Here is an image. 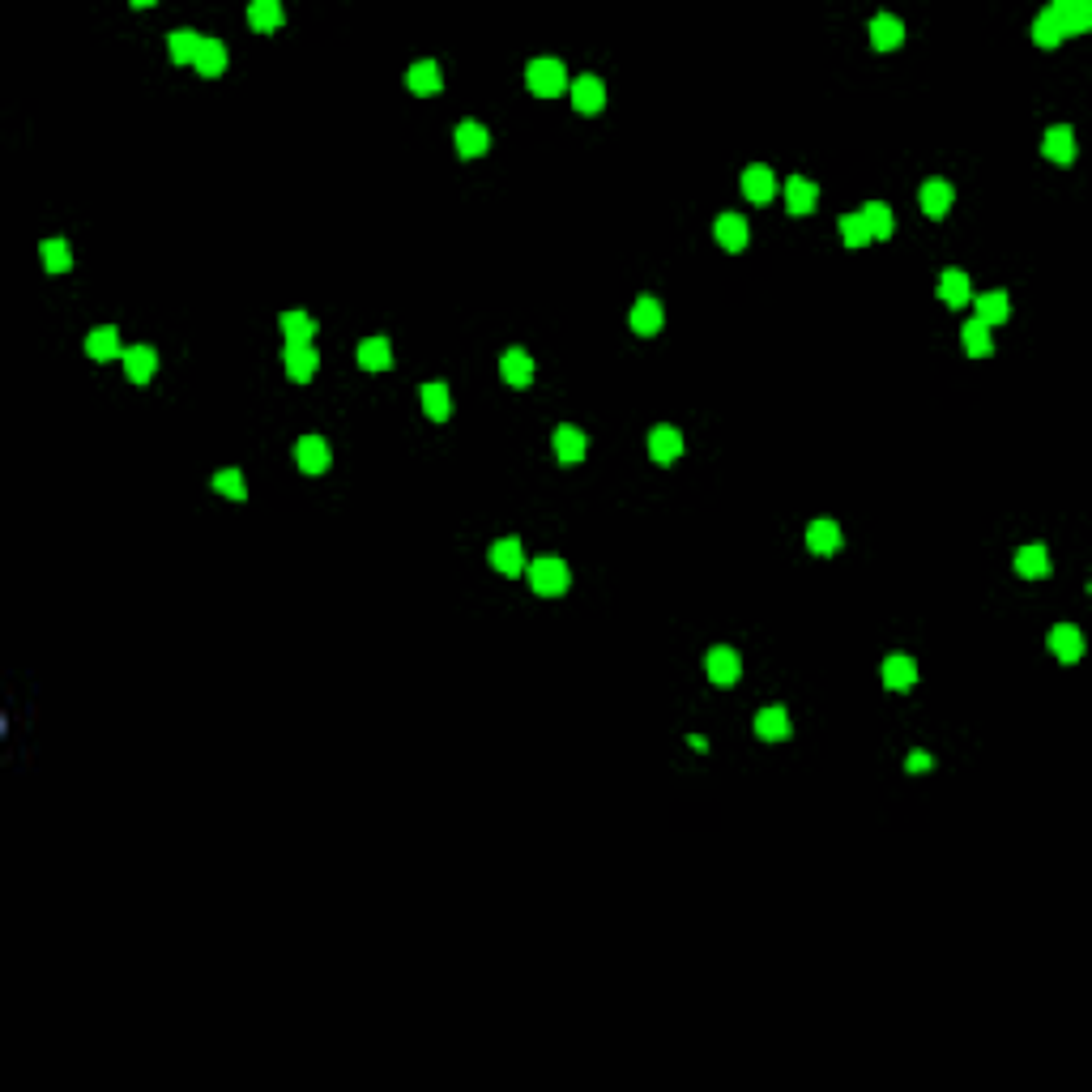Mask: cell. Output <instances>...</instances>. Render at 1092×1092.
<instances>
[{
	"mask_svg": "<svg viewBox=\"0 0 1092 1092\" xmlns=\"http://www.w3.org/2000/svg\"><path fill=\"white\" fill-rule=\"evenodd\" d=\"M525 576H530V589L538 597H559L568 594V585H572V572H568V563L563 559H534L530 568H525Z\"/></svg>",
	"mask_w": 1092,
	"mask_h": 1092,
	"instance_id": "6da1fadb",
	"label": "cell"
},
{
	"mask_svg": "<svg viewBox=\"0 0 1092 1092\" xmlns=\"http://www.w3.org/2000/svg\"><path fill=\"white\" fill-rule=\"evenodd\" d=\"M525 81H530V90L538 99H555V94H563V86H568V68H563V60H555V55H538V60H530V68H525Z\"/></svg>",
	"mask_w": 1092,
	"mask_h": 1092,
	"instance_id": "7a4b0ae2",
	"label": "cell"
},
{
	"mask_svg": "<svg viewBox=\"0 0 1092 1092\" xmlns=\"http://www.w3.org/2000/svg\"><path fill=\"white\" fill-rule=\"evenodd\" d=\"M282 367L295 385H308L312 375L320 372V354L312 342H287V354H282Z\"/></svg>",
	"mask_w": 1092,
	"mask_h": 1092,
	"instance_id": "3957f363",
	"label": "cell"
},
{
	"mask_svg": "<svg viewBox=\"0 0 1092 1092\" xmlns=\"http://www.w3.org/2000/svg\"><path fill=\"white\" fill-rule=\"evenodd\" d=\"M917 205H922L926 218H948V210L956 205V188H951L948 179H926V184L917 188Z\"/></svg>",
	"mask_w": 1092,
	"mask_h": 1092,
	"instance_id": "277c9868",
	"label": "cell"
},
{
	"mask_svg": "<svg viewBox=\"0 0 1092 1092\" xmlns=\"http://www.w3.org/2000/svg\"><path fill=\"white\" fill-rule=\"evenodd\" d=\"M705 670H708V683L734 687V683H739V674H742V662H739V653H734V649L718 644V649H708Z\"/></svg>",
	"mask_w": 1092,
	"mask_h": 1092,
	"instance_id": "5b68a950",
	"label": "cell"
},
{
	"mask_svg": "<svg viewBox=\"0 0 1092 1092\" xmlns=\"http://www.w3.org/2000/svg\"><path fill=\"white\" fill-rule=\"evenodd\" d=\"M1049 13H1054V22H1059L1062 39H1071V34H1084L1092 26V5H1088V0H1059V5H1049Z\"/></svg>",
	"mask_w": 1092,
	"mask_h": 1092,
	"instance_id": "8992f818",
	"label": "cell"
},
{
	"mask_svg": "<svg viewBox=\"0 0 1092 1092\" xmlns=\"http://www.w3.org/2000/svg\"><path fill=\"white\" fill-rule=\"evenodd\" d=\"M742 197H747L751 205H768V201L777 197V176L764 163H751L747 171H742Z\"/></svg>",
	"mask_w": 1092,
	"mask_h": 1092,
	"instance_id": "52a82bcc",
	"label": "cell"
},
{
	"mask_svg": "<svg viewBox=\"0 0 1092 1092\" xmlns=\"http://www.w3.org/2000/svg\"><path fill=\"white\" fill-rule=\"evenodd\" d=\"M551 444H555V457H559L563 465L585 461V453H589V436H585V431H581V427H572V423H563V427H555Z\"/></svg>",
	"mask_w": 1092,
	"mask_h": 1092,
	"instance_id": "ba28073f",
	"label": "cell"
},
{
	"mask_svg": "<svg viewBox=\"0 0 1092 1092\" xmlns=\"http://www.w3.org/2000/svg\"><path fill=\"white\" fill-rule=\"evenodd\" d=\"M683 448H687V444H683V431H679V427H666V423H662V427L649 431V457L657 465L679 461V457H683Z\"/></svg>",
	"mask_w": 1092,
	"mask_h": 1092,
	"instance_id": "9c48e42d",
	"label": "cell"
},
{
	"mask_svg": "<svg viewBox=\"0 0 1092 1092\" xmlns=\"http://www.w3.org/2000/svg\"><path fill=\"white\" fill-rule=\"evenodd\" d=\"M755 734H760L764 742H785L794 734V721H790V713H785L781 705H768L755 713Z\"/></svg>",
	"mask_w": 1092,
	"mask_h": 1092,
	"instance_id": "30bf717a",
	"label": "cell"
},
{
	"mask_svg": "<svg viewBox=\"0 0 1092 1092\" xmlns=\"http://www.w3.org/2000/svg\"><path fill=\"white\" fill-rule=\"evenodd\" d=\"M295 461H299L303 474H325L329 461H333V453H329V444L320 440V436H303V440L295 444Z\"/></svg>",
	"mask_w": 1092,
	"mask_h": 1092,
	"instance_id": "8fae6325",
	"label": "cell"
},
{
	"mask_svg": "<svg viewBox=\"0 0 1092 1092\" xmlns=\"http://www.w3.org/2000/svg\"><path fill=\"white\" fill-rule=\"evenodd\" d=\"M713 239H718L726 252H742L747 239H751L747 218H742V214H721V218L713 222Z\"/></svg>",
	"mask_w": 1092,
	"mask_h": 1092,
	"instance_id": "7c38bea8",
	"label": "cell"
},
{
	"mask_svg": "<svg viewBox=\"0 0 1092 1092\" xmlns=\"http://www.w3.org/2000/svg\"><path fill=\"white\" fill-rule=\"evenodd\" d=\"M1049 653L1059 657V662H1080L1084 657V632L1071 628V623H1059V628L1049 632Z\"/></svg>",
	"mask_w": 1092,
	"mask_h": 1092,
	"instance_id": "4fadbf2b",
	"label": "cell"
},
{
	"mask_svg": "<svg viewBox=\"0 0 1092 1092\" xmlns=\"http://www.w3.org/2000/svg\"><path fill=\"white\" fill-rule=\"evenodd\" d=\"M453 141H457V154L461 158H478V154H486L491 133H486V124H478V120H461L457 124V133H453Z\"/></svg>",
	"mask_w": 1092,
	"mask_h": 1092,
	"instance_id": "5bb4252c",
	"label": "cell"
},
{
	"mask_svg": "<svg viewBox=\"0 0 1092 1092\" xmlns=\"http://www.w3.org/2000/svg\"><path fill=\"white\" fill-rule=\"evenodd\" d=\"M86 354H90V359H99V363H107V359H124V346H120V333H116V325H99V329H90Z\"/></svg>",
	"mask_w": 1092,
	"mask_h": 1092,
	"instance_id": "9a60e30c",
	"label": "cell"
},
{
	"mask_svg": "<svg viewBox=\"0 0 1092 1092\" xmlns=\"http://www.w3.org/2000/svg\"><path fill=\"white\" fill-rule=\"evenodd\" d=\"M662 320H666V312L653 295H640L636 303H632V329H636L640 337H653V333L662 329Z\"/></svg>",
	"mask_w": 1092,
	"mask_h": 1092,
	"instance_id": "2e32d148",
	"label": "cell"
},
{
	"mask_svg": "<svg viewBox=\"0 0 1092 1092\" xmlns=\"http://www.w3.org/2000/svg\"><path fill=\"white\" fill-rule=\"evenodd\" d=\"M572 107L581 111V116H597V111L607 107V86H602V78H581L572 86Z\"/></svg>",
	"mask_w": 1092,
	"mask_h": 1092,
	"instance_id": "e0dca14e",
	"label": "cell"
},
{
	"mask_svg": "<svg viewBox=\"0 0 1092 1092\" xmlns=\"http://www.w3.org/2000/svg\"><path fill=\"white\" fill-rule=\"evenodd\" d=\"M491 568L504 576H521L525 572V551H521V538H499L491 546Z\"/></svg>",
	"mask_w": 1092,
	"mask_h": 1092,
	"instance_id": "ac0fdd59",
	"label": "cell"
},
{
	"mask_svg": "<svg viewBox=\"0 0 1092 1092\" xmlns=\"http://www.w3.org/2000/svg\"><path fill=\"white\" fill-rule=\"evenodd\" d=\"M499 375H504V385H512V388H530L534 385V359L525 350H508L504 359H499Z\"/></svg>",
	"mask_w": 1092,
	"mask_h": 1092,
	"instance_id": "d6986e66",
	"label": "cell"
},
{
	"mask_svg": "<svg viewBox=\"0 0 1092 1092\" xmlns=\"http://www.w3.org/2000/svg\"><path fill=\"white\" fill-rule=\"evenodd\" d=\"M154 367H158V354L150 350V346H129V350H124V372H129L133 385H150V380H154Z\"/></svg>",
	"mask_w": 1092,
	"mask_h": 1092,
	"instance_id": "ffe728a7",
	"label": "cell"
},
{
	"mask_svg": "<svg viewBox=\"0 0 1092 1092\" xmlns=\"http://www.w3.org/2000/svg\"><path fill=\"white\" fill-rule=\"evenodd\" d=\"M871 43H875V52H896V47L905 43V26H901V18L879 13V18L871 22Z\"/></svg>",
	"mask_w": 1092,
	"mask_h": 1092,
	"instance_id": "44dd1931",
	"label": "cell"
},
{
	"mask_svg": "<svg viewBox=\"0 0 1092 1092\" xmlns=\"http://www.w3.org/2000/svg\"><path fill=\"white\" fill-rule=\"evenodd\" d=\"M1015 572L1025 576V581H1041V576L1049 572L1046 542H1028V546H1020V555H1015Z\"/></svg>",
	"mask_w": 1092,
	"mask_h": 1092,
	"instance_id": "7402d4cb",
	"label": "cell"
},
{
	"mask_svg": "<svg viewBox=\"0 0 1092 1092\" xmlns=\"http://www.w3.org/2000/svg\"><path fill=\"white\" fill-rule=\"evenodd\" d=\"M816 201H819V188L806 176H794L785 184V205H790V214H798V218H806V214L816 210Z\"/></svg>",
	"mask_w": 1092,
	"mask_h": 1092,
	"instance_id": "603a6c76",
	"label": "cell"
},
{
	"mask_svg": "<svg viewBox=\"0 0 1092 1092\" xmlns=\"http://www.w3.org/2000/svg\"><path fill=\"white\" fill-rule=\"evenodd\" d=\"M939 299H943L948 308H964L973 299L969 274H964V269H943V277H939Z\"/></svg>",
	"mask_w": 1092,
	"mask_h": 1092,
	"instance_id": "cb8c5ba5",
	"label": "cell"
},
{
	"mask_svg": "<svg viewBox=\"0 0 1092 1092\" xmlns=\"http://www.w3.org/2000/svg\"><path fill=\"white\" fill-rule=\"evenodd\" d=\"M419 401H423V414H427L431 423H448V419H453V393H448L444 385H423Z\"/></svg>",
	"mask_w": 1092,
	"mask_h": 1092,
	"instance_id": "d4e9b609",
	"label": "cell"
},
{
	"mask_svg": "<svg viewBox=\"0 0 1092 1092\" xmlns=\"http://www.w3.org/2000/svg\"><path fill=\"white\" fill-rule=\"evenodd\" d=\"M1041 150H1046L1049 163H1071V158H1075V133H1071V124H1054L1046 133V141H1041Z\"/></svg>",
	"mask_w": 1092,
	"mask_h": 1092,
	"instance_id": "484cf974",
	"label": "cell"
},
{
	"mask_svg": "<svg viewBox=\"0 0 1092 1092\" xmlns=\"http://www.w3.org/2000/svg\"><path fill=\"white\" fill-rule=\"evenodd\" d=\"M406 86H410V94H436L440 90V65L436 60H419V65H410L406 68Z\"/></svg>",
	"mask_w": 1092,
	"mask_h": 1092,
	"instance_id": "4316f807",
	"label": "cell"
},
{
	"mask_svg": "<svg viewBox=\"0 0 1092 1092\" xmlns=\"http://www.w3.org/2000/svg\"><path fill=\"white\" fill-rule=\"evenodd\" d=\"M359 367L372 372V375H380V372L393 367V350H388L385 337H367V342H359Z\"/></svg>",
	"mask_w": 1092,
	"mask_h": 1092,
	"instance_id": "83f0119b",
	"label": "cell"
},
{
	"mask_svg": "<svg viewBox=\"0 0 1092 1092\" xmlns=\"http://www.w3.org/2000/svg\"><path fill=\"white\" fill-rule=\"evenodd\" d=\"M806 546L816 555H837L840 551V525L837 521H811L806 530Z\"/></svg>",
	"mask_w": 1092,
	"mask_h": 1092,
	"instance_id": "f1b7e54d",
	"label": "cell"
},
{
	"mask_svg": "<svg viewBox=\"0 0 1092 1092\" xmlns=\"http://www.w3.org/2000/svg\"><path fill=\"white\" fill-rule=\"evenodd\" d=\"M883 683L892 687V692H914L917 662L914 657H888V662H883Z\"/></svg>",
	"mask_w": 1092,
	"mask_h": 1092,
	"instance_id": "f546056e",
	"label": "cell"
},
{
	"mask_svg": "<svg viewBox=\"0 0 1092 1092\" xmlns=\"http://www.w3.org/2000/svg\"><path fill=\"white\" fill-rule=\"evenodd\" d=\"M248 22H252V31L274 34L277 26L287 22V13H282V5H277V0H252V5H248Z\"/></svg>",
	"mask_w": 1092,
	"mask_h": 1092,
	"instance_id": "4dcf8cb0",
	"label": "cell"
},
{
	"mask_svg": "<svg viewBox=\"0 0 1092 1092\" xmlns=\"http://www.w3.org/2000/svg\"><path fill=\"white\" fill-rule=\"evenodd\" d=\"M201 43H205V39H201L197 31H171L166 34V52H171L176 65H197Z\"/></svg>",
	"mask_w": 1092,
	"mask_h": 1092,
	"instance_id": "1f68e13d",
	"label": "cell"
},
{
	"mask_svg": "<svg viewBox=\"0 0 1092 1092\" xmlns=\"http://www.w3.org/2000/svg\"><path fill=\"white\" fill-rule=\"evenodd\" d=\"M197 73L201 78H222V73H227V43H222V39H205V43H201Z\"/></svg>",
	"mask_w": 1092,
	"mask_h": 1092,
	"instance_id": "d6a6232c",
	"label": "cell"
},
{
	"mask_svg": "<svg viewBox=\"0 0 1092 1092\" xmlns=\"http://www.w3.org/2000/svg\"><path fill=\"white\" fill-rule=\"evenodd\" d=\"M1007 316H1012V299H1007L1003 290L977 295V320H982V325H1003Z\"/></svg>",
	"mask_w": 1092,
	"mask_h": 1092,
	"instance_id": "836d02e7",
	"label": "cell"
},
{
	"mask_svg": "<svg viewBox=\"0 0 1092 1092\" xmlns=\"http://www.w3.org/2000/svg\"><path fill=\"white\" fill-rule=\"evenodd\" d=\"M960 342H964V350L973 354V359H986V354H994V342H990V325H982V320L973 316L964 329H960Z\"/></svg>",
	"mask_w": 1092,
	"mask_h": 1092,
	"instance_id": "e575fe53",
	"label": "cell"
},
{
	"mask_svg": "<svg viewBox=\"0 0 1092 1092\" xmlns=\"http://www.w3.org/2000/svg\"><path fill=\"white\" fill-rule=\"evenodd\" d=\"M862 222H866V231H871V243L875 239H892V231H896L892 210H888V205H879V201H871V205L862 210Z\"/></svg>",
	"mask_w": 1092,
	"mask_h": 1092,
	"instance_id": "d590c367",
	"label": "cell"
},
{
	"mask_svg": "<svg viewBox=\"0 0 1092 1092\" xmlns=\"http://www.w3.org/2000/svg\"><path fill=\"white\" fill-rule=\"evenodd\" d=\"M316 329L320 325L308 316V312H282V337H287V342H312Z\"/></svg>",
	"mask_w": 1092,
	"mask_h": 1092,
	"instance_id": "8d00e7d4",
	"label": "cell"
},
{
	"mask_svg": "<svg viewBox=\"0 0 1092 1092\" xmlns=\"http://www.w3.org/2000/svg\"><path fill=\"white\" fill-rule=\"evenodd\" d=\"M39 256H43V269H47V274H68V269H73V252H68V239H43Z\"/></svg>",
	"mask_w": 1092,
	"mask_h": 1092,
	"instance_id": "74e56055",
	"label": "cell"
},
{
	"mask_svg": "<svg viewBox=\"0 0 1092 1092\" xmlns=\"http://www.w3.org/2000/svg\"><path fill=\"white\" fill-rule=\"evenodd\" d=\"M1033 43L1037 47H1059L1062 43V31H1059V22H1054V13L1049 9H1041L1037 18H1033Z\"/></svg>",
	"mask_w": 1092,
	"mask_h": 1092,
	"instance_id": "f35d334b",
	"label": "cell"
},
{
	"mask_svg": "<svg viewBox=\"0 0 1092 1092\" xmlns=\"http://www.w3.org/2000/svg\"><path fill=\"white\" fill-rule=\"evenodd\" d=\"M210 483H214V491H218V496H227V499H248V483H243L239 470H218Z\"/></svg>",
	"mask_w": 1092,
	"mask_h": 1092,
	"instance_id": "ab89813d",
	"label": "cell"
},
{
	"mask_svg": "<svg viewBox=\"0 0 1092 1092\" xmlns=\"http://www.w3.org/2000/svg\"><path fill=\"white\" fill-rule=\"evenodd\" d=\"M840 239L850 243V248H866V243H871V231H866L862 214H845V218H840Z\"/></svg>",
	"mask_w": 1092,
	"mask_h": 1092,
	"instance_id": "60d3db41",
	"label": "cell"
},
{
	"mask_svg": "<svg viewBox=\"0 0 1092 1092\" xmlns=\"http://www.w3.org/2000/svg\"><path fill=\"white\" fill-rule=\"evenodd\" d=\"M926 768H930V755L926 751H914V755H909V773H926Z\"/></svg>",
	"mask_w": 1092,
	"mask_h": 1092,
	"instance_id": "b9f144b4",
	"label": "cell"
}]
</instances>
